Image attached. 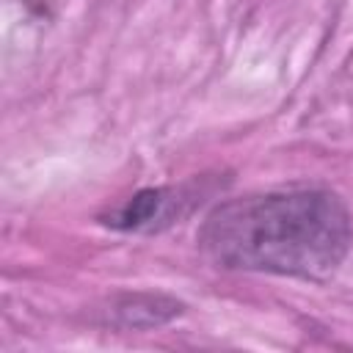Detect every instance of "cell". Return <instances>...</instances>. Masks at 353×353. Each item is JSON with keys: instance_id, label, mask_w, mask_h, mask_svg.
<instances>
[{"instance_id": "obj_1", "label": "cell", "mask_w": 353, "mask_h": 353, "mask_svg": "<svg viewBox=\"0 0 353 353\" xmlns=\"http://www.w3.org/2000/svg\"><path fill=\"white\" fill-rule=\"evenodd\" d=\"M196 240L218 268L325 279L347 256L353 221L328 190H273L215 207Z\"/></svg>"}, {"instance_id": "obj_2", "label": "cell", "mask_w": 353, "mask_h": 353, "mask_svg": "<svg viewBox=\"0 0 353 353\" xmlns=\"http://www.w3.org/2000/svg\"><path fill=\"white\" fill-rule=\"evenodd\" d=\"M163 207H165V190H143L119 210V215L113 218V226L138 229V226L152 223L154 218H160Z\"/></svg>"}]
</instances>
